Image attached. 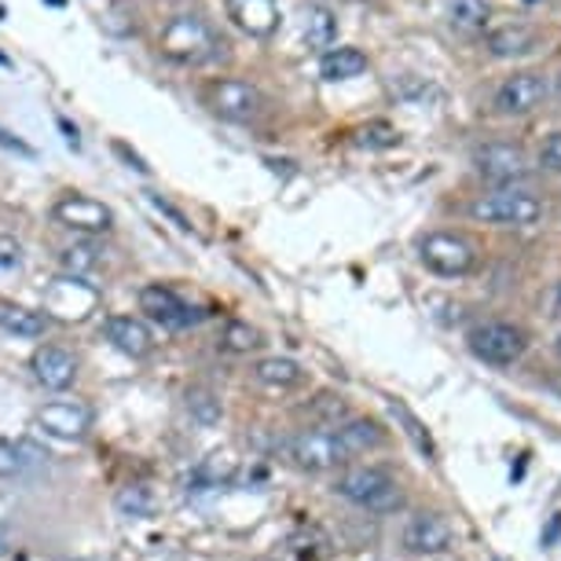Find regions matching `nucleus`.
<instances>
[{"mask_svg": "<svg viewBox=\"0 0 561 561\" xmlns=\"http://www.w3.org/2000/svg\"><path fill=\"white\" fill-rule=\"evenodd\" d=\"M114 503H118V511L125 517H147V514H151V492H147L144 484H129V489H122Z\"/></svg>", "mask_w": 561, "mask_h": 561, "instance_id": "nucleus-29", "label": "nucleus"}, {"mask_svg": "<svg viewBox=\"0 0 561 561\" xmlns=\"http://www.w3.org/2000/svg\"><path fill=\"white\" fill-rule=\"evenodd\" d=\"M206 100H209V107H214V114H220L225 122H253L264 111V96L257 84L239 81V78L214 81Z\"/></svg>", "mask_w": 561, "mask_h": 561, "instance_id": "nucleus-9", "label": "nucleus"}, {"mask_svg": "<svg viewBox=\"0 0 561 561\" xmlns=\"http://www.w3.org/2000/svg\"><path fill=\"white\" fill-rule=\"evenodd\" d=\"M0 147H4V151H19V154H30V147L19 140V136H12L4 129V125H0Z\"/></svg>", "mask_w": 561, "mask_h": 561, "instance_id": "nucleus-35", "label": "nucleus"}, {"mask_svg": "<svg viewBox=\"0 0 561 561\" xmlns=\"http://www.w3.org/2000/svg\"><path fill=\"white\" fill-rule=\"evenodd\" d=\"M389 415H393V419L400 422V426H404V437H408L411 444H415V448H419L422 455H426V459H437V444H433L430 430L422 426V422H419L415 415H411V411H408L404 404H397V400H393V404H389Z\"/></svg>", "mask_w": 561, "mask_h": 561, "instance_id": "nucleus-25", "label": "nucleus"}, {"mask_svg": "<svg viewBox=\"0 0 561 561\" xmlns=\"http://www.w3.org/2000/svg\"><path fill=\"white\" fill-rule=\"evenodd\" d=\"M100 305V294L81 279V275H62L45 290V316L59 323H81L89 320Z\"/></svg>", "mask_w": 561, "mask_h": 561, "instance_id": "nucleus-7", "label": "nucleus"}, {"mask_svg": "<svg viewBox=\"0 0 561 561\" xmlns=\"http://www.w3.org/2000/svg\"><path fill=\"white\" fill-rule=\"evenodd\" d=\"M0 331L15 337H41L48 331V316L15 301H0Z\"/></svg>", "mask_w": 561, "mask_h": 561, "instance_id": "nucleus-19", "label": "nucleus"}, {"mask_svg": "<svg viewBox=\"0 0 561 561\" xmlns=\"http://www.w3.org/2000/svg\"><path fill=\"white\" fill-rule=\"evenodd\" d=\"M334 37H337V19L320 4L305 8V41H309V48H331Z\"/></svg>", "mask_w": 561, "mask_h": 561, "instance_id": "nucleus-23", "label": "nucleus"}, {"mask_svg": "<svg viewBox=\"0 0 561 561\" xmlns=\"http://www.w3.org/2000/svg\"><path fill=\"white\" fill-rule=\"evenodd\" d=\"M220 345L228 348V353H253V348H261L264 345V337L257 327H250V323H242V320H231L225 327V337H220Z\"/></svg>", "mask_w": 561, "mask_h": 561, "instance_id": "nucleus-27", "label": "nucleus"}, {"mask_svg": "<svg viewBox=\"0 0 561 561\" xmlns=\"http://www.w3.org/2000/svg\"><path fill=\"white\" fill-rule=\"evenodd\" d=\"M228 19L250 37H272L279 30V0H228Z\"/></svg>", "mask_w": 561, "mask_h": 561, "instance_id": "nucleus-16", "label": "nucleus"}, {"mask_svg": "<svg viewBox=\"0 0 561 561\" xmlns=\"http://www.w3.org/2000/svg\"><path fill=\"white\" fill-rule=\"evenodd\" d=\"M100 247L96 242H73V247L62 250V268H67V275H84L92 268H100Z\"/></svg>", "mask_w": 561, "mask_h": 561, "instance_id": "nucleus-28", "label": "nucleus"}, {"mask_svg": "<svg viewBox=\"0 0 561 561\" xmlns=\"http://www.w3.org/2000/svg\"><path fill=\"white\" fill-rule=\"evenodd\" d=\"M550 96V81L543 73H514L506 78L500 89H495V111L503 118H525L533 114L536 107H543V100Z\"/></svg>", "mask_w": 561, "mask_h": 561, "instance_id": "nucleus-10", "label": "nucleus"}, {"mask_svg": "<svg viewBox=\"0 0 561 561\" xmlns=\"http://www.w3.org/2000/svg\"><path fill=\"white\" fill-rule=\"evenodd\" d=\"M448 23L455 30H478L489 23V0H448Z\"/></svg>", "mask_w": 561, "mask_h": 561, "instance_id": "nucleus-26", "label": "nucleus"}, {"mask_svg": "<svg viewBox=\"0 0 561 561\" xmlns=\"http://www.w3.org/2000/svg\"><path fill=\"white\" fill-rule=\"evenodd\" d=\"M539 165H543L547 173H561V129L550 133L543 147H539Z\"/></svg>", "mask_w": 561, "mask_h": 561, "instance_id": "nucleus-34", "label": "nucleus"}, {"mask_svg": "<svg viewBox=\"0 0 561 561\" xmlns=\"http://www.w3.org/2000/svg\"><path fill=\"white\" fill-rule=\"evenodd\" d=\"M337 430H342V437L348 444V451H353V459H356V455H364V451L382 448V440H386V433H382V426H378L375 419H348L345 426H337Z\"/></svg>", "mask_w": 561, "mask_h": 561, "instance_id": "nucleus-22", "label": "nucleus"}, {"mask_svg": "<svg viewBox=\"0 0 561 561\" xmlns=\"http://www.w3.org/2000/svg\"><path fill=\"white\" fill-rule=\"evenodd\" d=\"M334 492L345 503L378 517L404 511V489H400V481L389 470H382V466H348V470L337 473Z\"/></svg>", "mask_w": 561, "mask_h": 561, "instance_id": "nucleus-1", "label": "nucleus"}, {"mask_svg": "<svg viewBox=\"0 0 561 561\" xmlns=\"http://www.w3.org/2000/svg\"><path fill=\"white\" fill-rule=\"evenodd\" d=\"M114 151H118V154H125V158H129V162H133V169H140V173H147L144 158H140V154H133V151H129V147H125V144H114Z\"/></svg>", "mask_w": 561, "mask_h": 561, "instance_id": "nucleus-36", "label": "nucleus"}, {"mask_svg": "<svg viewBox=\"0 0 561 561\" xmlns=\"http://www.w3.org/2000/svg\"><path fill=\"white\" fill-rule=\"evenodd\" d=\"M253 382L261 389H268V393H294V389H301L309 382V375H305V367L290 356H264L253 364Z\"/></svg>", "mask_w": 561, "mask_h": 561, "instance_id": "nucleus-18", "label": "nucleus"}, {"mask_svg": "<svg viewBox=\"0 0 561 561\" xmlns=\"http://www.w3.org/2000/svg\"><path fill=\"white\" fill-rule=\"evenodd\" d=\"M231 473H236V459H231V455L214 451L209 459H203V466L195 470V478L198 481H209V484H220V481H228Z\"/></svg>", "mask_w": 561, "mask_h": 561, "instance_id": "nucleus-30", "label": "nucleus"}, {"mask_svg": "<svg viewBox=\"0 0 561 561\" xmlns=\"http://www.w3.org/2000/svg\"><path fill=\"white\" fill-rule=\"evenodd\" d=\"M158 48L162 56L176 59V62H209L217 56H225V37L217 34L214 23L203 15H176L162 26V37H158Z\"/></svg>", "mask_w": 561, "mask_h": 561, "instance_id": "nucleus-2", "label": "nucleus"}, {"mask_svg": "<svg viewBox=\"0 0 561 561\" xmlns=\"http://www.w3.org/2000/svg\"><path fill=\"white\" fill-rule=\"evenodd\" d=\"M23 272V242L12 236H0V279Z\"/></svg>", "mask_w": 561, "mask_h": 561, "instance_id": "nucleus-31", "label": "nucleus"}, {"mask_svg": "<svg viewBox=\"0 0 561 561\" xmlns=\"http://www.w3.org/2000/svg\"><path fill=\"white\" fill-rule=\"evenodd\" d=\"M550 92H554V96L561 100V78H554V89H550Z\"/></svg>", "mask_w": 561, "mask_h": 561, "instance_id": "nucleus-37", "label": "nucleus"}, {"mask_svg": "<svg viewBox=\"0 0 561 561\" xmlns=\"http://www.w3.org/2000/svg\"><path fill=\"white\" fill-rule=\"evenodd\" d=\"M30 370H34L37 386L51 389V393H62V389L73 386L78 378V356L62 345H41L34 356H30Z\"/></svg>", "mask_w": 561, "mask_h": 561, "instance_id": "nucleus-15", "label": "nucleus"}, {"mask_svg": "<svg viewBox=\"0 0 561 561\" xmlns=\"http://www.w3.org/2000/svg\"><path fill=\"white\" fill-rule=\"evenodd\" d=\"M367 70V56L359 48H327L320 59L323 81H353Z\"/></svg>", "mask_w": 561, "mask_h": 561, "instance_id": "nucleus-20", "label": "nucleus"}, {"mask_svg": "<svg viewBox=\"0 0 561 561\" xmlns=\"http://www.w3.org/2000/svg\"><path fill=\"white\" fill-rule=\"evenodd\" d=\"M140 312H147V320L162 323L165 331H187V327L203 323V312L165 283H147L140 290Z\"/></svg>", "mask_w": 561, "mask_h": 561, "instance_id": "nucleus-8", "label": "nucleus"}, {"mask_svg": "<svg viewBox=\"0 0 561 561\" xmlns=\"http://www.w3.org/2000/svg\"><path fill=\"white\" fill-rule=\"evenodd\" d=\"M554 353H558V359H561V334H558V342H554Z\"/></svg>", "mask_w": 561, "mask_h": 561, "instance_id": "nucleus-38", "label": "nucleus"}, {"mask_svg": "<svg viewBox=\"0 0 561 561\" xmlns=\"http://www.w3.org/2000/svg\"><path fill=\"white\" fill-rule=\"evenodd\" d=\"M19 473H23V451H19L15 440L0 437V481L19 478Z\"/></svg>", "mask_w": 561, "mask_h": 561, "instance_id": "nucleus-32", "label": "nucleus"}, {"mask_svg": "<svg viewBox=\"0 0 561 561\" xmlns=\"http://www.w3.org/2000/svg\"><path fill=\"white\" fill-rule=\"evenodd\" d=\"M400 140V133L393 129V125H386V122H375V125H367L364 133H359V144L364 147H393Z\"/></svg>", "mask_w": 561, "mask_h": 561, "instance_id": "nucleus-33", "label": "nucleus"}, {"mask_svg": "<svg viewBox=\"0 0 561 561\" xmlns=\"http://www.w3.org/2000/svg\"><path fill=\"white\" fill-rule=\"evenodd\" d=\"M419 257L433 275H444V279H462L478 268V247L459 231H433L419 242Z\"/></svg>", "mask_w": 561, "mask_h": 561, "instance_id": "nucleus-5", "label": "nucleus"}, {"mask_svg": "<svg viewBox=\"0 0 561 561\" xmlns=\"http://www.w3.org/2000/svg\"><path fill=\"white\" fill-rule=\"evenodd\" d=\"M528 348V337L522 327L514 323H503V320H489L481 327H473L470 331V353L484 359V364L492 367H511L517 359L525 356Z\"/></svg>", "mask_w": 561, "mask_h": 561, "instance_id": "nucleus-6", "label": "nucleus"}, {"mask_svg": "<svg viewBox=\"0 0 561 561\" xmlns=\"http://www.w3.org/2000/svg\"><path fill=\"white\" fill-rule=\"evenodd\" d=\"M103 334H107V342L118 348V353L133 359H144L154 353V334L140 316H111V320L103 323Z\"/></svg>", "mask_w": 561, "mask_h": 561, "instance_id": "nucleus-17", "label": "nucleus"}, {"mask_svg": "<svg viewBox=\"0 0 561 561\" xmlns=\"http://www.w3.org/2000/svg\"><path fill=\"white\" fill-rule=\"evenodd\" d=\"M287 459L298 466V470L309 473H331L337 466L353 462V451L342 437L337 426H316V430H301L287 440Z\"/></svg>", "mask_w": 561, "mask_h": 561, "instance_id": "nucleus-3", "label": "nucleus"}, {"mask_svg": "<svg viewBox=\"0 0 561 561\" xmlns=\"http://www.w3.org/2000/svg\"><path fill=\"white\" fill-rule=\"evenodd\" d=\"M400 543H404L408 554H419V558H437V554H448L455 547V528L444 522L440 514H415L408 517L404 533H400Z\"/></svg>", "mask_w": 561, "mask_h": 561, "instance_id": "nucleus-12", "label": "nucleus"}, {"mask_svg": "<svg viewBox=\"0 0 561 561\" xmlns=\"http://www.w3.org/2000/svg\"><path fill=\"white\" fill-rule=\"evenodd\" d=\"M51 217H56L62 228L81 231V236H103V231L114 228L111 206H103V203H96V198H89V195L59 198L56 209H51Z\"/></svg>", "mask_w": 561, "mask_h": 561, "instance_id": "nucleus-14", "label": "nucleus"}, {"mask_svg": "<svg viewBox=\"0 0 561 561\" xmlns=\"http://www.w3.org/2000/svg\"><path fill=\"white\" fill-rule=\"evenodd\" d=\"M187 411H192V419L198 422V426H217V422L225 419L220 397L214 393V389H206V386L187 389Z\"/></svg>", "mask_w": 561, "mask_h": 561, "instance_id": "nucleus-24", "label": "nucleus"}, {"mask_svg": "<svg viewBox=\"0 0 561 561\" xmlns=\"http://www.w3.org/2000/svg\"><path fill=\"white\" fill-rule=\"evenodd\" d=\"M470 217L492 228H533L543 217V203L522 187H500L470 203Z\"/></svg>", "mask_w": 561, "mask_h": 561, "instance_id": "nucleus-4", "label": "nucleus"}, {"mask_svg": "<svg viewBox=\"0 0 561 561\" xmlns=\"http://www.w3.org/2000/svg\"><path fill=\"white\" fill-rule=\"evenodd\" d=\"M92 408L84 400H51V404L37 408L34 426L45 430L56 440H81L92 430Z\"/></svg>", "mask_w": 561, "mask_h": 561, "instance_id": "nucleus-11", "label": "nucleus"}, {"mask_svg": "<svg viewBox=\"0 0 561 561\" xmlns=\"http://www.w3.org/2000/svg\"><path fill=\"white\" fill-rule=\"evenodd\" d=\"M473 165L484 180L500 187H514L528 176V154L514 144H484L473 154Z\"/></svg>", "mask_w": 561, "mask_h": 561, "instance_id": "nucleus-13", "label": "nucleus"}, {"mask_svg": "<svg viewBox=\"0 0 561 561\" xmlns=\"http://www.w3.org/2000/svg\"><path fill=\"white\" fill-rule=\"evenodd\" d=\"M489 48L495 59H522L536 48V34L528 26H503L489 37Z\"/></svg>", "mask_w": 561, "mask_h": 561, "instance_id": "nucleus-21", "label": "nucleus"}]
</instances>
